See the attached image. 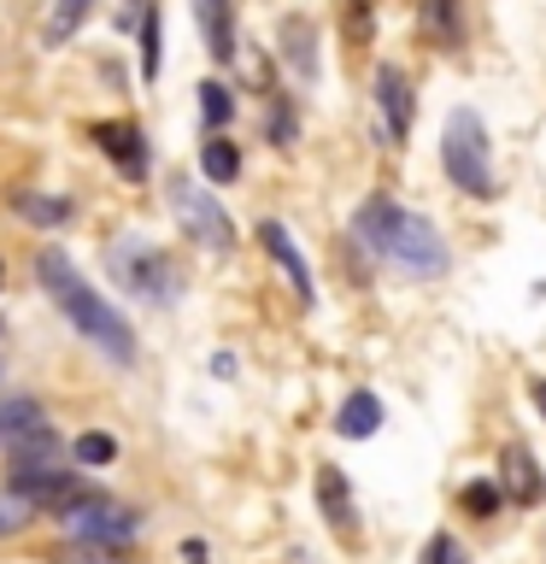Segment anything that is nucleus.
Segmentation results:
<instances>
[{"instance_id":"obj_27","label":"nucleus","mask_w":546,"mask_h":564,"mask_svg":"<svg viewBox=\"0 0 546 564\" xmlns=\"http://www.w3.org/2000/svg\"><path fill=\"white\" fill-rule=\"evenodd\" d=\"M271 141H276V148H288V141H294V118H288V106H276V118H271Z\"/></svg>"},{"instance_id":"obj_3","label":"nucleus","mask_w":546,"mask_h":564,"mask_svg":"<svg viewBox=\"0 0 546 564\" xmlns=\"http://www.w3.org/2000/svg\"><path fill=\"white\" fill-rule=\"evenodd\" d=\"M440 165L465 194H493V171H488V130L470 106H458L440 135Z\"/></svg>"},{"instance_id":"obj_8","label":"nucleus","mask_w":546,"mask_h":564,"mask_svg":"<svg viewBox=\"0 0 546 564\" xmlns=\"http://www.w3.org/2000/svg\"><path fill=\"white\" fill-rule=\"evenodd\" d=\"M194 18L206 30L211 59H236V12H229V0H194Z\"/></svg>"},{"instance_id":"obj_29","label":"nucleus","mask_w":546,"mask_h":564,"mask_svg":"<svg viewBox=\"0 0 546 564\" xmlns=\"http://www.w3.org/2000/svg\"><path fill=\"white\" fill-rule=\"evenodd\" d=\"M0 276H7V271H0Z\"/></svg>"},{"instance_id":"obj_6","label":"nucleus","mask_w":546,"mask_h":564,"mask_svg":"<svg viewBox=\"0 0 546 564\" xmlns=\"http://www.w3.org/2000/svg\"><path fill=\"white\" fill-rule=\"evenodd\" d=\"M259 247H264V253H271V259L282 264V271H288L294 294L312 306V271H306V259H299V247L288 241V229H282L276 218H264V224H259Z\"/></svg>"},{"instance_id":"obj_14","label":"nucleus","mask_w":546,"mask_h":564,"mask_svg":"<svg viewBox=\"0 0 546 564\" xmlns=\"http://www.w3.org/2000/svg\"><path fill=\"white\" fill-rule=\"evenodd\" d=\"M282 53H288V65L299 77H317V53H312V24L306 18H288L282 24Z\"/></svg>"},{"instance_id":"obj_25","label":"nucleus","mask_w":546,"mask_h":564,"mask_svg":"<svg viewBox=\"0 0 546 564\" xmlns=\"http://www.w3.org/2000/svg\"><path fill=\"white\" fill-rule=\"evenodd\" d=\"M493 506H500V488H493V482H470L465 488V511H470V518H488Z\"/></svg>"},{"instance_id":"obj_10","label":"nucleus","mask_w":546,"mask_h":564,"mask_svg":"<svg viewBox=\"0 0 546 564\" xmlns=\"http://www.w3.org/2000/svg\"><path fill=\"white\" fill-rule=\"evenodd\" d=\"M95 141H100V153L118 159V165L130 171V176L148 171V153H141V130H135V123H100Z\"/></svg>"},{"instance_id":"obj_26","label":"nucleus","mask_w":546,"mask_h":564,"mask_svg":"<svg viewBox=\"0 0 546 564\" xmlns=\"http://www.w3.org/2000/svg\"><path fill=\"white\" fill-rule=\"evenodd\" d=\"M423 564H465V553H458L452 535H435L429 546H423Z\"/></svg>"},{"instance_id":"obj_5","label":"nucleus","mask_w":546,"mask_h":564,"mask_svg":"<svg viewBox=\"0 0 546 564\" xmlns=\"http://www.w3.org/2000/svg\"><path fill=\"white\" fill-rule=\"evenodd\" d=\"M171 200H176V218H183V229H188L194 241H206L211 253H223V247L236 241V229H229L223 206L211 200L206 188H194V183H176V188H171Z\"/></svg>"},{"instance_id":"obj_16","label":"nucleus","mask_w":546,"mask_h":564,"mask_svg":"<svg viewBox=\"0 0 546 564\" xmlns=\"http://www.w3.org/2000/svg\"><path fill=\"white\" fill-rule=\"evenodd\" d=\"M200 171L211 176V183H236V176H241L236 141H206V148H200Z\"/></svg>"},{"instance_id":"obj_11","label":"nucleus","mask_w":546,"mask_h":564,"mask_svg":"<svg viewBox=\"0 0 546 564\" xmlns=\"http://www.w3.org/2000/svg\"><path fill=\"white\" fill-rule=\"evenodd\" d=\"M12 470H59V435L47 430H30L12 441Z\"/></svg>"},{"instance_id":"obj_2","label":"nucleus","mask_w":546,"mask_h":564,"mask_svg":"<svg viewBox=\"0 0 546 564\" xmlns=\"http://www.w3.org/2000/svg\"><path fill=\"white\" fill-rule=\"evenodd\" d=\"M359 236L376 247V253L412 264V271H447V247H440V229L429 218H417V212H405L394 200H370L359 212Z\"/></svg>"},{"instance_id":"obj_17","label":"nucleus","mask_w":546,"mask_h":564,"mask_svg":"<svg viewBox=\"0 0 546 564\" xmlns=\"http://www.w3.org/2000/svg\"><path fill=\"white\" fill-rule=\"evenodd\" d=\"M12 212H18V218H30V224H65L70 218L65 200H47V194H30V188L12 194Z\"/></svg>"},{"instance_id":"obj_24","label":"nucleus","mask_w":546,"mask_h":564,"mask_svg":"<svg viewBox=\"0 0 546 564\" xmlns=\"http://www.w3.org/2000/svg\"><path fill=\"white\" fill-rule=\"evenodd\" d=\"M200 112H206V123H229L236 100H229V88H223V83H206V88H200Z\"/></svg>"},{"instance_id":"obj_20","label":"nucleus","mask_w":546,"mask_h":564,"mask_svg":"<svg viewBox=\"0 0 546 564\" xmlns=\"http://www.w3.org/2000/svg\"><path fill=\"white\" fill-rule=\"evenodd\" d=\"M112 458H118V441L112 435H100V430L77 435V465H112Z\"/></svg>"},{"instance_id":"obj_28","label":"nucleus","mask_w":546,"mask_h":564,"mask_svg":"<svg viewBox=\"0 0 546 564\" xmlns=\"http://www.w3.org/2000/svg\"><path fill=\"white\" fill-rule=\"evenodd\" d=\"M535 400H540V405H546V382H535Z\"/></svg>"},{"instance_id":"obj_15","label":"nucleus","mask_w":546,"mask_h":564,"mask_svg":"<svg viewBox=\"0 0 546 564\" xmlns=\"http://www.w3.org/2000/svg\"><path fill=\"white\" fill-rule=\"evenodd\" d=\"M30 430H42V405H35V400L18 394V400L0 405V441H7V447H12L18 435H30Z\"/></svg>"},{"instance_id":"obj_7","label":"nucleus","mask_w":546,"mask_h":564,"mask_svg":"<svg viewBox=\"0 0 546 564\" xmlns=\"http://www.w3.org/2000/svg\"><path fill=\"white\" fill-rule=\"evenodd\" d=\"M376 106H382L387 135H394V141L412 130V83H405V70H394V65L376 70Z\"/></svg>"},{"instance_id":"obj_13","label":"nucleus","mask_w":546,"mask_h":564,"mask_svg":"<svg viewBox=\"0 0 546 564\" xmlns=\"http://www.w3.org/2000/svg\"><path fill=\"white\" fill-rule=\"evenodd\" d=\"M505 482H511V500H540L546 482H540V465H535V453H523V447H505Z\"/></svg>"},{"instance_id":"obj_4","label":"nucleus","mask_w":546,"mask_h":564,"mask_svg":"<svg viewBox=\"0 0 546 564\" xmlns=\"http://www.w3.org/2000/svg\"><path fill=\"white\" fill-rule=\"evenodd\" d=\"M59 523H65L83 546H123V541L135 535V518H130V511H123L118 500H100V494H83L77 506H65Z\"/></svg>"},{"instance_id":"obj_23","label":"nucleus","mask_w":546,"mask_h":564,"mask_svg":"<svg viewBox=\"0 0 546 564\" xmlns=\"http://www.w3.org/2000/svg\"><path fill=\"white\" fill-rule=\"evenodd\" d=\"M141 77H159V7L141 18Z\"/></svg>"},{"instance_id":"obj_12","label":"nucleus","mask_w":546,"mask_h":564,"mask_svg":"<svg viewBox=\"0 0 546 564\" xmlns=\"http://www.w3.org/2000/svg\"><path fill=\"white\" fill-rule=\"evenodd\" d=\"M382 423V400L376 394H347L341 412H335V430H341L347 441H370Z\"/></svg>"},{"instance_id":"obj_19","label":"nucleus","mask_w":546,"mask_h":564,"mask_svg":"<svg viewBox=\"0 0 546 564\" xmlns=\"http://www.w3.org/2000/svg\"><path fill=\"white\" fill-rule=\"evenodd\" d=\"M53 564H123L112 546H83V541H65L53 546Z\"/></svg>"},{"instance_id":"obj_9","label":"nucleus","mask_w":546,"mask_h":564,"mask_svg":"<svg viewBox=\"0 0 546 564\" xmlns=\"http://www.w3.org/2000/svg\"><path fill=\"white\" fill-rule=\"evenodd\" d=\"M317 506H324V518H329V529H341L347 541L359 535V518H352V494H347V482H341V476H335L329 465L317 470Z\"/></svg>"},{"instance_id":"obj_21","label":"nucleus","mask_w":546,"mask_h":564,"mask_svg":"<svg viewBox=\"0 0 546 564\" xmlns=\"http://www.w3.org/2000/svg\"><path fill=\"white\" fill-rule=\"evenodd\" d=\"M88 7H95V0H59V7H53V24H47V42H59V35H70L88 18Z\"/></svg>"},{"instance_id":"obj_1","label":"nucleus","mask_w":546,"mask_h":564,"mask_svg":"<svg viewBox=\"0 0 546 564\" xmlns=\"http://www.w3.org/2000/svg\"><path fill=\"white\" fill-rule=\"evenodd\" d=\"M35 276H42V289L59 300V312H65L70 324H77L100 352H112L118 365L135 359V335H130V324L118 317V306H106V300L88 289V282L77 276V264H70L59 247H42V253H35Z\"/></svg>"},{"instance_id":"obj_18","label":"nucleus","mask_w":546,"mask_h":564,"mask_svg":"<svg viewBox=\"0 0 546 564\" xmlns=\"http://www.w3.org/2000/svg\"><path fill=\"white\" fill-rule=\"evenodd\" d=\"M30 523H35V506L24 500V494H12L7 482H0V541H7V535H24Z\"/></svg>"},{"instance_id":"obj_22","label":"nucleus","mask_w":546,"mask_h":564,"mask_svg":"<svg viewBox=\"0 0 546 564\" xmlns=\"http://www.w3.org/2000/svg\"><path fill=\"white\" fill-rule=\"evenodd\" d=\"M423 24L440 30L447 42H458V0H423Z\"/></svg>"}]
</instances>
